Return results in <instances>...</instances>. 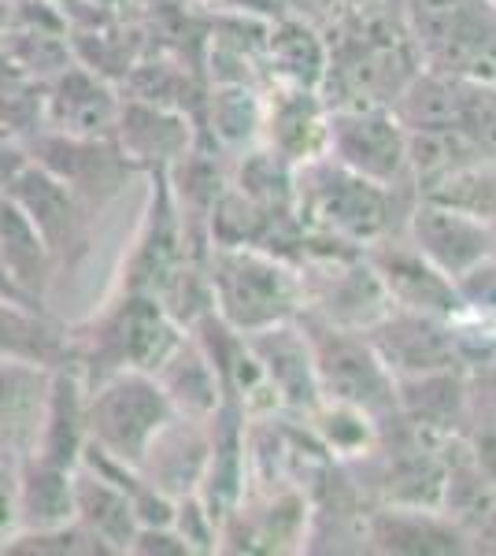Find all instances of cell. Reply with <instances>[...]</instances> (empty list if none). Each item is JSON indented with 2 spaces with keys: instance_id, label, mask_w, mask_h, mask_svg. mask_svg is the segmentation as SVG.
Wrapping results in <instances>:
<instances>
[{
  "instance_id": "9",
  "label": "cell",
  "mask_w": 496,
  "mask_h": 556,
  "mask_svg": "<svg viewBox=\"0 0 496 556\" xmlns=\"http://www.w3.org/2000/svg\"><path fill=\"white\" fill-rule=\"evenodd\" d=\"M26 164H30V160H26V149L12 138V134L0 130V197L8 193V186L20 178Z\"/></svg>"
},
{
  "instance_id": "8",
  "label": "cell",
  "mask_w": 496,
  "mask_h": 556,
  "mask_svg": "<svg viewBox=\"0 0 496 556\" xmlns=\"http://www.w3.org/2000/svg\"><path fill=\"white\" fill-rule=\"evenodd\" d=\"M20 534V456L0 453V553Z\"/></svg>"
},
{
  "instance_id": "5",
  "label": "cell",
  "mask_w": 496,
  "mask_h": 556,
  "mask_svg": "<svg viewBox=\"0 0 496 556\" xmlns=\"http://www.w3.org/2000/svg\"><path fill=\"white\" fill-rule=\"evenodd\" d=\"M75 523L86 527L107 553H130L138 534V516L126 490L82 464L75 468Z\"/></svg>"
},
{
  "instance_id": "4",
  "label": "cell",
  "mask_w": 496,
  "mask_h": 556,
  "mask_svg": "<svg viewBox=\"0 0 496 556\" xmlns=\"http://www.w3.org/2000/svg\"><path fill=\"white\" fill-rule=\"evenodd\" d=\"M52 367L0 356V450L30 453L38 442L44 401H49Z\"/></svg>"
},
{
  "instance_id": "6",
  "label": "cell",
  "mask_w": 496,
  "mask_h": 556,
  "mask_svg": "<svg viewBox=\"0 0 496 556\" xmlns=\"http://www.w3.org/2000/svg\"><path fill=\"white\" fill-rule=\"evenodd\" d=\"M0 356L63 367L71 364V330L52 323L38 304L0 298Z\"/></svg>"
},
{
  "instance_id": "2",
  "label": "cell",
  "mask_w": 496,
  "mask_h": 556,
  "mask_svg": "<svg viewBox=\"0 0 496 556\" xmlns=\"http://www.w3.org/2000/svg\"><path fill=\"white\" fill-rule=\"evenodd\" d=\"M4 197H12L26 212V219L34 223V230H38L44 249H49L52 264H56V260L75 264L78 256L89 253L86 201L75 197V190H71L67 182H60L56 175H49L38 164H26L20 178L8 186Z\"/></svg>"
},
{
  "instance_id": "7",
  "label": "cell",
  "mask_w": 496,
  "mask_h": 556,
  "mask_svg": "<svg viewBox=\"0 0 496 556\" xmlns=\"http://www.w3.org/2000/svg\"><path fill=\"white\" fill-rule=\"evenodd\" d=\"M75 519V468L20 456V531H49Z\"/></svg>"
},
{
  "instance_id": "3",
  "label": "cell",
  "mask_w": 496,
  "mask_h": 556,
  "mask_svg": "<svg viewBox=\"0 0 496 556\" xmlns=\"http://www.w3.org/2000/svg\"><path fill=\"white\" fill-rule=\"evenodd\" d=\"M119 101L97 71L82 64L63 67L44 93V127L75 138H101L119 119Z\"/></svg>"
},
{
  "instance_id": "1",
  "label": "cell",
  "mask_w": 496,
  "mask_h": 556,
  "mask_svg": "<svg viewBox=\"0 0 496 556\" xmlns=\"http://www.w3.org/2000/svg\"><path fill=\"white\" fill-rule=\"evenodd\" d=\"M175 419V405L149 371H119L86 386V434L115 460L141 468L149 445Z\"/></svg>"
}]
</instances>
